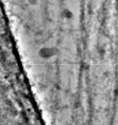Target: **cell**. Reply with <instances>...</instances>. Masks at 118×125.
Wrapping results in <instances>:
<instances>
[{
    "label": "cell",
    "instance_id": "cell-1",
    "mask_svg": "<svg viewBox=\"0 0 118 125\" xmlns=\"http://www.w3.org/2000/svg\"><path fill=\"white\" fill-rule=\"evenodd\" d=\"M59 52V50L56 47H43L39 50L38 54L40 58L47 59L57 55Z\"/></svg>",
    "mask_w": 118,
    "mask_h": 125
},
{
    "label": "cell",
    "instance_id": "cell-2",
    "mask_svg": "<svg viewBox=\"0 0 118 125\" xmlns=\"http://www.w3.org/2000/svg\"><path fill=\"white\" fill-rule=\"evenodd\" d=\"M63 16L65 18H66L67 19H70L72 17L73 15H72V13L70 11L68 10H66L63 11Z\"/></svg>",
    "mask_w": 118,
    "mask_h": 125
}]
</instances>
